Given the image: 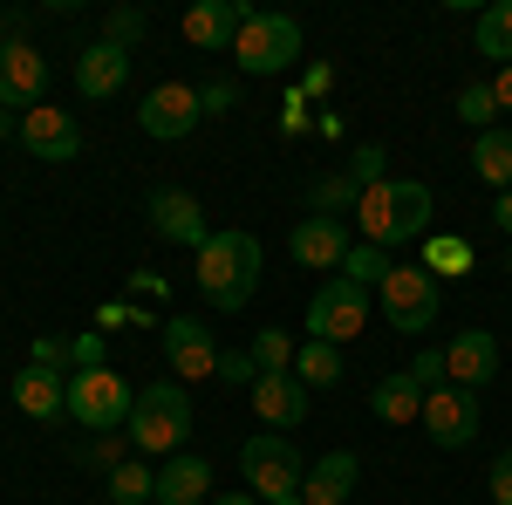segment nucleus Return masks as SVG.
I'll return each mask as SVG.
<instances>
[{"label":"nucleus","mask_w":512,"mask_h":505,"mask_svg":"<svg viewBox=\"0 0 512 505\" xmlns=\"http://www.w3.org/2000/svg\"><path fill=\"white\" fill-rule=\"evenodd\" d=\"M198 294L212 301V308L239 314L253 294H260V239L253 233H212L198 246Z\"/></svg>","instance_id":"f257e3e1"},{"label":"nucleus","mask_w":512,"mask_h":505,"mask_svg":"<svg viewBox=\"0 0 512 505\" xmlns=\"http://www.w3.org/2000/svg\"><path fill=\"white\" fill-rule=\"evenodd\" d=\"M239 471H246V492L260 505H294L301 485H308V458L287 430H267V437H246L239 444Z\"/></svg>","instance_id":"f03ea898"},{"label":"nucleus","mask_w":512,"mask_h":505,"mask_svg":"<svg viewBox=\"0 0 512 505\" xmlns=\"http://www.w3.org/2000/svg\"><path fill=\"white\" fill-rule=\"evenodd\" d=\"M192 437V396L178 383H144L130 403V444L151 451V458H178Z\"/></svg>","instance_id":"7ed1b4c3"},{"label":"nucleus","mask_w":512,"mask_h":505,"mask_svg":"<svg viewBox=\"0 0 512 505\" xmlns=\"http://www.w3.org/2000/svg\"><path fill=\"white\" fill-rule=\"evenodd\" d=\"M233 55H239L246 76H280V69L301 62V21H294V14H274V7H260V14L239 28Z\"/></svg>","instance_id":"20e7f679"},{"label":"nucleus","mask_w":512,"mask_h":505,"mask_svg":"<svg viewBox=\"0 0 512 505\" xmlns=\"http://www.w3.org/2000/svg\"><path fill=\"white\" fill-rule=\"evenodd\" d=\"M376 301H383V314H390V328L424 335V328L437 321V273L424 267V260H396V267L383 273V287H376Z\"/></svg>","instance_id":"39448f33"},{"label":"nucleus","mask_w":512,"mask_h":505,"mask_svg":"<svg viewBox=\"0 0 512 505\" xmlns=\"http://www.w3.org/2000/svg\"><path fill=\"white\" fill-rule=\"evenodd\" d=\"M130 383H123L117 369L103 362V369H76L69 376V410H76V424L82 430H96V437H110V430L130 424Z\"/></svg>","instance_id":"423d86ee"},{"label":"nucleus","mask_w":512,"mask_h":505,"mask_svg":"<svg viewBox=\"0 0 512 505\" xmlns=\"http://www.w3.org/2000/svg\"><path fill=\"white\" fill-rule=\"evenodd\" d=\"M369 328V287H355V280H321L315 287V301H308V342H355Z\"/></svg>","instance_id":"0eeeda50"},{"label":"nucleus","mask_w":512,"mask_h":505,"mask_svg":"<svg viewBox=\"0 0 512 505\" xmlns=\"http://www.w3.org/2000/svg\"><path fill=\"white\" fill-rule=\"evenodd\" d=\"M417 424H424V437L437 451H465L478 437V396L458 383H437V389H424V417Z\"/></svg>","instance_id":"6e6552de"},{"label":"nucleus","mask_w":512,"mask_h":505,"mask_svg":"<svg viewBox=\"0 0 512 505\" xmlns=\"http://www.w3.org/2000/svg\"><path fill=\"white\" fill-rule=\"evenodd\" d=\"M137 123H144V137H158V144H178V137H192L205 110H198V89L192 82H158L144 103H137Z\"/></svg>","instance_id":"1a4fd4ad"},{"label":"nucleus","mask_w":512,"mask_h":505,"mask_svg":"<svg viewBox=\"0 0 512 505\" xmlns=\"http://www.w3.org/2000/svg\"><path fill=\"white\" fill-rule=\"evenodd\" d=\"M21 151L41 157V164H76L82 151V130H76V110H55V103H35L21 117Z\"/></svg>","instance_id":"9d476101"},{"label":"nucleus","mask_w":512,"mask_h":505,"mask_svg":"<svg viewBox=\"0 0 512 505\" xmlns=\"http://www.w3.org/2000/svg\"><path fill=\"white\" fill-rule=\"evenodd\" d=\"M144 219H151V233L164 239V246H205V212H198V198L192 192H178V185H158V192L144 198Z\"/></svg>","instance_id":"9b49d317"},{"label":"nucleus","mask_w":512,"mask_h":505,"mask_svg":"<svg viewBox=\"0 0 512 505\" xmlns=\"http://www.w3.org/2000/svg\"><path fill=\"white\" fill-rule=\"evenodd\" d=\"M349 219H294V233H287V253L301 260L308 273H342V260H349Z\"/></svg>","instance_id":"f8f14e48"},{"label":"nucleus","mask_w":512,"mask_h":505,"mask_svg":"<svg viewBox=\"0 0 512 505\" xmlns=\"http://www.w3.org/2000/svg\"><path fill=\"white\" fill-rule=\"evenodd\" d=\"M164 362L198 383V376H219V342H212V328L198 321V314H171L164 321Z\"/></svg>","instance_id":"ddd939ff"},{"label":"nucleus","mask_w":512,"mask_h":505,"mask_svg":"<svg viewBox=\"0 0 512 505\" xmlns=\"http://www.w3.org/2000/svg\"><path fill=\"white\" fill-rule=\"evenodd\" d=\"M253 14H260V7H246V0H198V7H185V41L205 48V55H233L239 28H246Z\"/></svg>","instance_id":"4468645a"},{"label":"nucleus","mask_w":512,"mask_h":505,"mask_svg":"<svg viewBox=\"0 0 512 505\" xmlns=\"http://www.w3.org/2000/svg\"><path fill=\"white\" fill-rule=\"evenodd\" d=\"M41 89H48V62H41L21 35L0 41V110H21V117H28L41 103Z\"/></svg>","instance_id":"2eb2a0df"},{"label":"nucleus","mask_w":512,"mask_h":505,"mask_svg":"<svg viewBox=\"0 0 512 505\" xmlns=\"http://www.w3.org/2000/svg\"><path fill=\"white\" fill-rule=\"evenodd\" d=\"M246 396H253V410H260V424H267V430H287V437H294V430L308 424V396H315V389L301 383L294 369H280V376H260Z\"/></svg>","instance_id":"dca6fc26"},{"label":"nucleus","mask_w":512,"mask_h":505,"mask_svg":"<svg viewBox=\"0 0 512 505\" xmlns=\"http://www.w3.org/2000/svg\"><path fill=\"white\" fill-rule=\"evenodd\" d=\"M444 376L478 396V383H492V376H499V335H492V328H465V335L444 349Z\"/></svg>","instance_id":"f3484780"},{"label":"nucleus","mask_w":512,"mask_h":505,"mask_svg":"<svg viewBox=\"0 0 512 505\" xmlns=\"http://www.w3.org/2000/svg\"><path fill=\"white\" fill-rule=\"evenodd\" d=\"M123 82H130V48H117V41H89L76 55V89L89 96V103H110Z\"/></svg>","instance_id":"a211bd4d"},{"label":"nucleus","mask_w":512,"mask_h":505,"mask_svg":"<svg viewBox=\"0 0 512 505\" xmlns=\"http://www.w3.org/2000/svg\"><path fill=\"white\" fill-rule=\"evenodd\" d=\"M14 403H21V417L55 424V417H69V376H62V369H41V362H28V369L14 376Z\"/></svg>","instance_id":"6ab92c4d"},{"label":"nucleus","mask_w":512,"mask_h":505,"mask_svg":"<svg viewBox=\"0 0 512 505\" xmlns=\"http://www.w3.org/2000/svg\"><path fill=\"white\" fill-rule=\"evenodd\" d=\"M151 505H212V465H205L198 451H178V458L158 471V499Z\"/></svg>","instance_id":"aec40b11"},{"label":"nucleus","mask_w":512,"mask_h":505,"mask_svg":"<svg viewBox=\"0 0 512 505\" xmlns=\"http://www.w3.org/2000/svg\"><path fill=\"white\" fill-rule=\"evenodd\" d=\"M355 233H362V246H383V253L403 246V233H396V178H383V185H369L355 198Z\"/></svg>","instance_id":"412c9836"},{"label":"nucleus","mask_w":512,"mask_h":505,"mask_svg":"<svg viewBox=\"0 0 512 505\" xmlns=\"http://www.w3.org/2000/svg\"><path fill=\"white\" fill-rule=\"evenodd\" d=\"M355 478H362V465H355V451H328V458H315V465H308L301 505H349Z\"/></svg>","instance_id":"4be33fe9"},{"label":"nucleus","mask_w":512,"mask_h":505,"mask_svg":"<svg viewBox=\"0 0 512 505\" xmlns=\"http://www.w3.org/2000/svg\"><path fill=\"white\" fill-rule=\"evenodd\" d=\"M369 410H376V424H417L424 417V383L410 376V369H396V376H383V383H369Z\"/></svg>","instance_id":"5701e85b"},{"label":"nucleus","mask_w":512,"mask_h":505,"mask_svg":"<svg viewBox=\"0 0 512 505\" xmlns=\"http://www.w3.org/2000/svg\"><path fill=\"white\" fill-rule=\"evenodd\" d=\"M472 171L492 185V192H512V130H478V144H472Z\"/></svg>","instance_id":"b1692460"},{"label":"nucleus","mask_w":512,"mask_h":505,"mask_svg":"<svg viewBox=\"0 0 512 505\" xmlns=\"http://www.w3.org/2000/svg\"><path fill=\"white\" fill-rule=\"evenodd\" d=\"M431 185H417V178H396V233H403V246L410 239H431Z\"/></svg>","instance_id":"393cba45"},{"label":"nucleus","mask_w":512,"mask_h":505,"mask_svg":"<svg viewBox=\"0 0 512 505\" xmlns=\"http://www.w3.org/2000/svg\"><path fill=\"white\" fill-rule=\"evenodd\" d=\"M294 376L308 389L342 383V349H335V342H301V349H294Z\"/></svg>","instance_id":"a878e982"},{"label":"nucleus","mask_w":512,"mask_h":505,"mask_svg":"<svg viewBox=\"0 0 512 505\" xmlns=\"http://www.w3.org/2000/svg\"><path fill=\"white\" fill-rule=\"evenodd\" d=\"M478 55H492L499 69H512V0L478 14Z\"/></svg>","instance_id":"bb28decb"},{"label":"nucleus","mask_w":512,"mask_h":505,"mask_svg":"<svg viewBox=\"0 0 512 505\" xmlns=\"http://www.w3.org/2000/svg\"><path fill=\"white\" fill-rule=\"evenodd\" d=\"M246 355H253L260 376H280V369H294V335H287V328H260Z\"/></svg>","instance_id":"cd10ccee"},{"label":"nucleus","mask_w":512,"mask_h":505,"mask_svg":"<svg viewBox=\"0 0 512 505\" xmlns=\"http://www.w3.org/2000/svg\"><path fill=\"white\" fill-rule=\"evenodd\" d=\"M151 499H158V478L123 458V465L110 471V505H151Z\"/></svg>","instance_id":"c85d7f7f"},{"label":"nucleus","mask_w":512,"mask_h":505,"mask_svg":"<svg viewBox=\"0 0 512 505\" xmlns=\"http://www.w3.org/2000/svg\"><path fill=\"white\" fill-rule=\"evenodd\" d=\"M424 267L444 280V273H472V246L465 239H451V233H431L424 239Z\"/></svg>","instance_id":"c756f323"},{"label":"nucleus","mask_w":512,"mask_h":505,"mask_svg":"<svg viewBox=\"0 0 512 505\" xmlns=\"http://www.w3.org/2000/svg\"><path fill=\"white\" fill-rule=\"evenodd\" d=\"M396 260L383 253V246H349V260H342V280H355V287H383V273H390Z\"/></svg>","instance_id":"7c9ffc66"},{"label":"nucleus","mask_w":512,"mask_h":505,"mask_svg":"<svg viewBox=\"0 0 512 505\" xmlns=\"http://www.w3.org/2000/svg\"><path fill=\"white\" fill-rule=\"evenodd\" d=\"M355 198H362L355 178H321L308 205H315V219H342V212H355Z\"/></svg>","instance_id":"2f4dec72"},{"label":"nucleus","mask_w":512,"mask_h":505,"mask_svg":"<svg viewBox=\"0 0 512 505\" xmlns=\"http://www.w3.org/2000/svg\"><path fill=\"white\" fill-rule=\"evenodd\" d=\"M499 117V96H492V82H465L458 89V123H472V130H492Z\"/></svg>","instance_id":"473e14b6"},{"label":"nucleus","mask_w":512,"mask_h":505,"mask_svg":"<svg viewBox=\"0 0 512 505\" xmlns=\"http://www.w3.org/2000/svg\"><path fill=\"white\" fill-rule=\"evenodd\" d=\"M103 41H117V48H137V41H144V14H137V7H117V14L103 21Z\"/></svg>","instance_id":"72a5a7b5"},{"label":"nucleus","mask_w":512,"mask_h":505,"mask_svg":"<svg viewBox=\"0 0 512 505\" xmlns=\"http://www.w3.org/2000/svg\"><path fill=\"white\" fill-rule=\"evenodd\" d=\"M35 362H41V369H62V376H76V342H62V335H41V342H35Z\"/></svg>","instance_id":"f704fd0d"},{"label":"nucleus","mask_w":512,"mask_h":505,"mask_svg":"<svg viewBox=\"0 0 512 505\" xmlns=\"http://www.w3.org/2000/svg\"><path fill=\"white\" fill-rule=\"evenodd\" d=\"M383 164H390V157H383V144H362V151H355V164H349V178L369 192V185H383Z\"/></svg>","instance_id":"c9c22d12"},{"label":"nucleus","mask_w":512,"mask_h":505,"mask_svg":"<svg viewBox=\"0 0 512 505\" xmlns=\"http://www.w3.org/2000/svg\"><path fill=\"white\" fill-rule=\"evenodd\" d=\"M233 103H239L233 82H205V89H198V110H205V117H226Z\"/></svg>","instance_id":"e433bc0d"},{"label":"nucleus","mask_w":512,"mask_h":505,"mask_svg":"<svg viewBox=\"0 0 512 505\" xmlns=\"http://www.w3.org/2000/svg\"><path fill=\"white\" fill-rule=\"evenodd\" d=\"M410 376H417V383H424V389L451 383V376H444V349H424V355H417V362H410Z\"/></svg>","instance_id":"4c0bfd02"},{"label":"nucleus","mask_w":512,"mask_h":505,"mask_svg":"<svg viewBox=\"0 0 512 505\" xmlns=\"http://www.w3.org/2000/svg\"><path fill=\"white\" fill-rule=\"evenodd\" d=\"M280 130H287V137H301V130H308V96H301V89L280 103Z\"/></svg>","instance_id":"58836bf2"},{"label":"nucleus","mask_w":512,"mask_h":505,"mask_svg":"<svg viewBox=\"0 0 512 505\" xmlns=\"http://www.w3.org/2000/svg\"><path fill=\"white\" fill-rule=\"evenodd\" d=\"M219 376H226V383H260V369H253V355H219Z\"/></svg>","instance_id":"ea45409f"},{"label":"nucleus","mask_w":512,"mask_h":505,"mask_svg":"<svg viewBox=\"0 0 512 505\" xmlns=\"http://www.w3.org/2000/svg\"><path fill=\"white\" fill-rule=\"evenodd\" d=\"M492 505H512V451L492 458Z\"/></svg>","instance_id":"a19ab883"},{"label":"nucleus","mask_w":512,"mask_h":505,"mask_svg":"<svg viewBox=\"0 0 512 505\" xmlns=\"http://www.w3.org/2000/svg\"><path fill=\"white\" fill-rule=\"evenodd\" d=\"M76 369H103V335H76Z\"/></svg>","instance_id":"79ce46f5"},{"label":"nucleus","mask_w":512,"mask_h":505,"mask_svg":"<svg viewBox=\"0 0 512 505\" xmlns=\"http://www.w3.org/2000/svg\"><path fill=\"white\" fill-rule=\"evenodd\" d=\"M328 82H335V69H328V62H315V69H308V96H328Z\"/></svg>","instance_id":"37998d69"},{"label":"nucleus","mask_w":512,"mask_h":505,"mask_svg":"<svg viewBox=\"0 0 512 505\" xmlns=\"http://www.w3.org/2000/svg\"><path fill=\"white\" fill-rule=\"evenodd\" d=\"M492 96H499V110H512V69H499V76H492Z\"/></svg>","instance_id":"c03bdc74"},{"label":"nucleus","mask_w":512,"mask_h":505,"mask_svg":"<svg viewBox=\"0 0 512 505\" xmlns=\"http://www.w3.org/2000/svg\"><path fill=\"white\" fill-rule=\"evenodd\" d=\"M492 219H499V226L512 233V192H499V205H492Z\"/></svg>","instance_id":"a18cd8bd"},{"label":"nucleus","mask_w":512,"mask_h":505,"mask_svg":"<svg viewBox=\"0 0 512 505\" xmlns=\"http://www.w3.org/2000/svg\"><path fill=\"white\" fill-rule=\"evenodd\" d=\"M212 505H260V499H253V492H219Z\"/></svg>","instance_id":"49530a36"},{"label":"nucleus","mask_w":512,"mask_h":505,"mask_svg":"<svg viewBox=\"0 0 512 505\" xmlns=\"http://www.w3.org/2000/svg\"><path fill=\"white\" fill-rule=\"evenodd\" d=\"M506 273H512V253H506Z\"/></svg>","instance_id":"de8ad7c7"},{"label":"nucleus","mask_w":512,"mask_h":505,"mask_svg":"<svg viewBox=\"0 0 512 505\" xmlns=\"http://www.w3.org/2000/svg\"><path fill=\"white\" fill-rule=\"evenodd\" d=\"M294 505H301V499H294Z\"/></svg>","instance_id":"09e8293b"}]
</instances>
